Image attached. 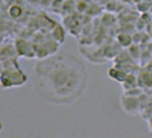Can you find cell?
I'll return each mask as SVG.
<instances>
[{"mask_svg":"<svg viewBox=\"0 0 152 138\" xmlns=\"http://www.w3.org/2000/svg\"><path fill=\"white\" fill-rule=\"evenodd\" d=\"M87 83L84 63L71 54L56 55L35 66V90L39 97L51 103L74 102L84 93Z\"/></svg>","mask_w":152,"mask_h":138,"instance_id":"1","label":"cell"}]
</instances>
